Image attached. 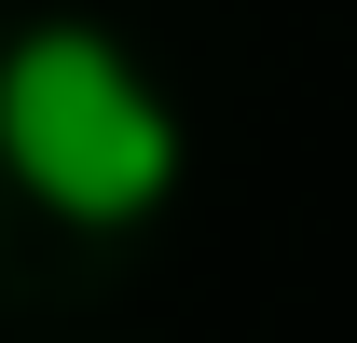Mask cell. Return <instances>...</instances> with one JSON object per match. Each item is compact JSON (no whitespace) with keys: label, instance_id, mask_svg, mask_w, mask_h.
Returning a JSON list of instances; mask_svg holds the SVG:
<instances>
[{"label":"cell","instance_id":"1","mask_svg":"<svg viewBox=\"0 0 357 343\" xmlns=\"http://www.w3.org/2000/svg\"><path fill=\"white\" fill-rule=\"evenodd\" d=\"M0 165L69 234H137V220L178 206L192 124L137 42H110L96 14H42V28L0 42Z\"/></svg>","mask_w":357,"mask_h":343}]
</instances>
